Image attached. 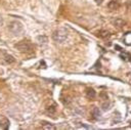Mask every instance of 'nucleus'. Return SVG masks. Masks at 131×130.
Here are the masks:
<instances>
[{
	"label": "nucleus",
	"instance_id": "3",
	"mask_svg": "<svg viewBox=\"0 0 131 130\" xmlns=\"http://www.w3.org/2000/svg\"><path fill=\"white\" fill-rule=\"evenodd\" d=\"M8 30H9V32H11L14 35H19L23 32L24 27L19 21L13 20V21H10L8 24Z\"/></svg>",
	"mask_w": 131,
	"mask_h": 130
},
{
	"label": "nucleus",
	"instance_id": "1",
	"mask_svg": "<svg viewBox=\"0 0 131 130\" xmlns=\"http://www.w3.org/2000/svg\"><path fill=\"white\" fill-rule=\"evenodd\" d=\"M68 31L64 29V28H59L57 30H55L53 33H52V39L55 41V42H58V43H62L63 41L67 40L68 38Z\"/></svg>",
	"mask_w": 131,
	"mask_h": 130
},
{
	"label": "nucleus",
	"instance_id": "4",
	"mask_svg": "<svg viewBox=\"0 0 131 130\" xmlns=\"http://www.w3.org/2000/svg\"><path fill=\"white\" fill-rule=\"evenodd\" d=\"M86 96H87L89 99L95 98V96H96L95 90H94L93 88H87V89H86Z\"/></svg>",
	"mask_w": 131,
	"mask_h": 130
},
{
	"label": "nucleus",
	"instance_id": "18",
	"mask_svg": "<svg viewBox=\"0 0 131 130\" xmlns=\"http://www.w3.org/2000/svg\"><path fill=\"white\" fill-rule=\"evenodd\" d=\"M116 48H117V49H119V50H122V48H121L120 46H118V45H116Z\"/></svg>",
	"mask_w": 131,
	"mask_h": 130
},
{
	"label": "nucleus",
	"instance_id": "15",
	"mask_svg": "<svg viewBox=\"0 0 131 130\" xmlns=\"http://www.w3.org/2000/svg\"><path fill=\"white\" fill-rule=\"evenodd\" d=\"M108 105H110L108 103H107V105H106V104H102V107H103V110H104V111L108 110Z\"/></svg>",
	"mask_w": 131,
	"mask_h": 130
},
{
	"label": "nucleus",
	"instance_id": "9",
	"mask_svg": "<svg viewBox=\"0 0 131 130\" xmlns=\"http://www.w3.org/2000/svg\"><path fill=\"white\" fill-rule=\"evenodd\" d=\"M107 7H108L110 9H117V8L119 7V4H118V2H117V1L113 0V1L108 2V4H107Z\"/></svg>",
	"mask_w": 131,
	"mask_h": 130
},
{
	"label": "nucleus",
	"instance_id": "12",
	"mask_svg": "<svg viewBox=\"0 0 131 130\" xmlns=\"http://www.w3.org/2000/svg\"><path fill=\"white\" fill-rule=\"evenodd\" d=\"M37 40H38V42H40V43H46L48 39H47L46 36L41 35V36H38V37H37Z\"/></svg>",
	"mask_w": 131,
	"mask_h": 130
},
{
	"label": "nucleus",
	"instance_id": "11",
	"mask_svg": "<svg viewBox=\"0 0 131 130\" xmlns=\"http://www.w3.org/2000/svg\"><path fill=\"white\" fill-rule=\"evenodd\" d=\"M42 128H43V129H46V130H49V129L54 130V129H56V127H55V126H53V125H51V124H49V123L43 124V125H42Z\"/></svg>",
	"mask_w": 131,
	"mask_h": 130
},
{
	"label": "nucleus",
	"instance_id": "17",
	"mask_svg": "<svg viewBox=\"0 0 131 130\" xmlns=\"http://www.w3.org/2000/svg\"><path fill=\"white\" fill-rule=\"evenodd\" d=\"M102 1H103V0H95V2H96L97 4H100V3L102 2Z\"/></svg>",
	"mask_w": 131,
	"mask_h": 130
},
{
	"label": "nucleus",
	"instance_id": "16",
	"mask_svg": "<svg viewBox=\"0 0 131 130\" xmlns=\"http://www.w3.org/2000/svg\"><path fill=\"white\" fill-rule=\"evenodd\" d=\"M3 25V18H2V16L0 15V27Z\"/></svg>",
	"mask_w": 131,
	"mask_h": 130
},
{
	"label": "nucleus",
	"instance_id": "5",
	"mask_svg": "<svg viewBox=\"0 0 131 130\" xmlns=\"http://www.w3.org/2000/svg\"><path fill=\"white\" fill-rule=\"evenodd\" d=\"M3 60H4L6 63H8V64L13 63V62L15 61L14 57H13L12 55H10V54H7V53H5V54L3 55Z\"/></svg>",
	"mask_w": 131,
	"mask_h": 130
},
{
	"label": "nucleus",
	"instance_id": "2",
	"mask_svg": "<svg viewBox=\"0 0 131 130\" xmlns=\"http://www.w3.org/2000/svg\"><path fill=\"white\" fill-rule=\"evenodd\" d=\"M15 48L21 53H32L34 51V46L26 40L19 41L17 44H15Z\"/></svg>",
	"mask_w": 131,
	"mask_h": 130
},
{
	"label": "nucleus",
	"instance_id": "6",
	"mask_svg": "<svg viewBox=\"0 0 131 130\" xmlns=\"http://www.w3.org/2000/svg\"><path fill=\"white\" fill-rule=\"evenodd\" d=\"M8 127H9V120L6 118H1L0 119V128L8 129Z\"/></svg>",
	"mask_w": 131,
	"mask_h": 130
},
{
	"label": "nucleus",
	"instance_id": "13",
	"mask_svg": "<svg viewBox=\"0 0 131 130\" xmlns=\"http://www.w3.org/2000/svg\"><path fill=\"white\" fill-rule=\"evenodd\" d=\"M55 112H56V105H55V104H52V105H50V106L47 107V113H49V114H54Z\"/></svg>",
	"mask_w": 131,
	"mask_h": 130
},
{
	"label": "nucleus",
	"instance_id": "8",
	"mask_svg": "<svg viewBox=\"0 0 131 130\" xmlns=\"http://www.w3.org/2000/svg\"><path fill=\"white\" fill-rule=\"evenodd\" d=\"M124 41L126 45H131V32H128L124 36Z\"/></svg>",
	"mask_w": 131,
	"mask_h": 130
},
{
	"label": "nucleus",
	"instance_id": "14",
	"mask_svg": "<svg viewBox=\"0 0 131 130\" xmlns=\"http://www.w3.org/2000/svg\"><path fill=\"white\" fill-rule=\"evenodd\" d=\"M98 35L101 37V38H106V37H108L110 36V33L107 32V31H99V33H98Z\"/></svg>",
	"mask_w": 131,
	"mask_h": 130
},
{
	"label": "nucleus",
	"instance_id": "10",
	"mask_svg": "<svg viewBox=\"0 0 131 130\" xmlns=\"http://www.w3.org/2000/svg\"><path fill=\"white\" fill-rule=\"evenodd\" d=\"M91 113H92V115H93V117H94L95 119L99 118V116H100V112H99V109H98V107H94Z\"/></svg>",
	"mask_w": 131,
	"mask_h": 130
},
{
	"label": "nucleus",
	"instance_id": "7",
	"mask_svg": "<svg viewBox=\"0 0 131 130\" xmlns=\"http://www.w3.org/2000/svg\"><path fill=\"white\" fill-rule=\"evenodd\" d=\"M113 24H114V26H115V27L122 28L126 23H125V20H123L122 18H116V19H114V20H113Z\"/></svg>",
	"mask_w": 131,
	"mask_h": 130
}]
</instances>
